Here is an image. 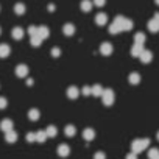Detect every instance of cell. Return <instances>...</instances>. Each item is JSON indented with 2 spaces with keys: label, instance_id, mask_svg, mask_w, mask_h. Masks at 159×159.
I'll list each match as a JSON object with an SVG mask.
<instances>
[{
  "label": "cell",
  "instance_id": "obj_15",
  "mask_svg": "<svg viewBox=\"0 0 159 159\" xmlns=\"http://www.w3.org/2000/svg\"><path fill=\"white\" fill-rule=\"evenodd\" d=\"M83 137H84V140H92L94 137H95V131L92 129V128H86L84 131H83Z\"/></svg>",
  "mask_w": 159,
  "mask_h": 159
},
{
  "label": "cell",
  "instance_id": "obj_1",
  "mask_svg": "<svg viewBox=\"0 0 159 159\" xmlns=\"http://www.w3.org/2000/svg\"><path fill=\"white\" fill-rule=\"evenodd\" d=\"M123 22H125V17L123 16H117L112 20V24L109 25V33L111 34H117V33L123 31Z\"/></svg>",
  "mask_w": 159,
  "mask_h": 159
},
{
  "label": "cell",
  "instance_id": "obj_9",
  "mask_svg": "<svg viewBox=\"0 0 159 159\" xmlns=\"http://www.w3.org/2000/svg\"><path fill=\"white\" fill-rule=\"evenodd\" d=\"M5 140H7L8 143H14V142L17 140V133H16L14 129L7 131V134H5Z\"/></svg>",
  "mask_w": 159,
  "mask_h": 159
},
{
  "label": "cell",
  "instance_id": "obj_7",
  "mask_svg": "<svg viewBox=\"0 0 159 159\" xmlns=\"http://www.w3.org/2000/svg\"><path fill=\"white\" fill-rule=\"evenodd\" d=\"M16 75H17L19 78H25V76L28 75V67H27L25 64L17 66V67H16Z\"/></svg>",
  "mask_w": 159,
  "mask_h": 159
},
{
  "label": "cell",
  "instance_id": "obj_40",
  "mask_svg": "<svg viewBox=\"0 0 159 159\" xmlns=\"http://www.w3.org/2000/svg\"><path fill=\"white\" fill-rule=\"evenodd\" d=\"M154 159H159V156H156V157H154Z\"/></svg>",
  "mask_w": 159,
  "mask_h": 159
},
{
  "label": "cell",
  "instance_id": "obj_39",
  "mask_svg": "<svg viewBox=\"0 0 159 159\" xmlns=\"http://www.w3.org/2000/svg\"><path fill=\"white\" fill-rule=\"evenodd\" d=\"M154 2H156V5H159V0H154Z\"/></svg>",
  "mask_w": 159,
  "mask_h": 159
},
{
  "label": "cell",
  "instance_id": "obj_5",
  "mask_svg": "<svg viewBox=\"0 0 159 159\" xmlns=\"http://www.w3.org/2000/svg\"><path fill=\"white\" fill-rule=\"evenodd\" d=\"M14 128V123H13V120H10V119H5V120H2L0 122V129L2 131H10V129H13Z\"/></svg>",
  "mask_w": 159,
  "mask_h": 159
},
{
  "label": "cell",
  "instance_id": "obj_29",
  "mask_svg": "<svg viewBox=\"0 0 159 159\" xmlns=\"http://www.w3.org/2000/svg\"><path fill=\"white\" fill-rule=\"evenodd\" d=\"M131 28H133V22L129 19H125V22H123V31H129Z\"/></svg>",
  "mask_w": 159,
  "mask_h": 159
},
{
  "label": "cell",
  "instance_id": "obj_28",
  "mask_svg": "<svg viewBox=\"0 0 159 159\" xmlns=\"http://www.w3.org/2000/svg\"><path fill=\"white\" fill-rule=\"evenodd\" d=\"M134 42H136V44H143V42H145V34H143V33H137V34L134 36Z\"/></svg>",
  "mask_w": 159,
  "mask_h": 159
},
{
  "label": "cell",
  "instance_id": "obj_2",
  "mask_svg": "<svg viewBox=\"0 0 159 159\" xmlns=\"http://www.w3.org/2000/svg\"><path fill=\"white\" fill-rule=\"evenodd\" d=\"M148 145H150V139H136V140H133V143H131V150H133L134 153H140V151H143L145 148H148Z\"/></svg>",
  "mask_w": 159,
  "mask_h": 159
},
{
  "label": "cell",
  "instance_id": "obj_19",
  "mask_svg": "<svg viewBox=\"0 0 159 159\" xmlns=\"http://www.w3.org/2000/svg\"><path fill=\"white\" fill-rule=\"evenodd\" d=\"M30 39H31V45H33V47H39V45L42 44V41H44L38 33H36V34H33V36H30Z\"/></svg>",
  "mask_w": 159,
  "mask_h": 159
},
{
  "label": "cell",
  "instance_id": "obj_37",
  "mask_svg": "<svg viewBox=\"0 0 159 159\" xmlns=\"http://www.w3.org/2000/svg\"><path fill=\"white\" fill-rule=\"evenodd\" d=\"M83 94H84V95H91V88H88V86H86V88L83 89Z\"/></svg>",
  "mask_w": 159,
  "mask_h": 159
},
{
  "label": "cell",
  "instance_id": "obj_10",
  "mask_svg": "<svg viewBox=\"0 0 159 159\" xmlns=\"http://www.w3.org/2000/svg\"><path fill=\"white\" fill-rule=\"evenodd\" d=\"M143 50H145V48H143V44H136V42H134V45H133V48H131V55L137 58V56H140V53H142Z\"/></svg>",
  "mask_w": 159,
  "mask_h": 159
},
{
  "label": "cell",
  "instance_id": "obj_26",
  "mask_svg": "<svg viewBox=\"0 0 159 159\" xmlns=\"http://www.w3.org/2000/svg\"><path fill=\"white\" fill-rule=\"evenodd\" d=\"M45 139H47V133L45 131L41 129V131L36 133V142H41L42 143V142H45Z\"/></svg>",
  "mask_w": 159,
  "mask_h": 159
},
{
  "label": "cell",
  "instance_id": "obj_31",
  "mask_svg": "<svg viewBox=\"0 0 159 159\" xmlns=\"http://www.w3.org/2000/svg\"><path fill=\"white\" fill-rule=\"evenodd\" d=\"M27 140L28 142H34L36 140V133H28L27 134Z\"/></svg>",
  "mask_w": 159,
  "mask_h": 159
},
{
  "label": "cell",
  "instance_id": "obj_24",
  "mask_svg": "<svg viewBox=\"0 0 159 159\" xmlns=\"http://www.w3.org/2000/svg\"><path fill=\"white\" fill-rule=\"evenodd\" d=\"M64 133H66V136H67V137H72V136H75L76 128H75L73 125H67V126L64 128Z\"/></svg>",
  "mask_w": 159,
  "mask_h": 159
},
{
  "label": "cell",
  "instance_id": "obj_25",
  "mask_svg": "<svg viewBox=\"0 0 159 159\" xmlns=\"http://www.w3.org/2000/svg\"><path fill=\"white\" fill-rule=\"evenodd\" d=\"M140 81V75L137 73V72H133L131 75H129V83L131 84H137Z\"/></svg>",
  "mask_w": 159,
  "mask_h": 159
},
{
  "label": "cell",
  "instance_id": "obj_36",
  "mask_svg": "<svg viewBox=\"0 0 159 159\" xmlns=\"http://www.w3.org/2000/svg\"><path fill=\"white\" fill-rule=\"evenodd\" d=\"M126 159H137V153H134V151H131L129 154H126Z\"/></svg>",
  "mask_w": 159,
  "mask_h": 159
},
{
  "label": "cell",
  "instance_id": "obj_27",
  "mask_svg": "<svg viewBox=\"0 0 159 159\" xmlns=\"http://www.w3.org/2000/svg\"><path fill=\"white\" fill-rule=\"evenodd\" d=\"M14 11H16V14H19V16L24 14V13H25V5H24V3H17V5L14 7Z\"/></svg>",
  "mask_w": 159,
  "mask_h": 159
},
{
  "label": "cell",
  "instance_id": "obj_41",
  "mask_svg": "<svg viewBox=\"0 0 159 159\" xmlns=\"http://www.w3.org/2000/svg\"><path fill=\"white\" fill-rule=\"evenodd\" d=\"M0 33H2V28H0Z\"/></svg>",
  "mask_w": 159,
  "mask_h": 159
},
{
  "label": "cell",
  "instance_id": "obj_16",
  "mask_svg": "<svg viewBox=\"0 0 159 159\" xmlns=\"http://www.w3.org/2000/svg\"><path fill=\"white\" fill-rule=\"evenodd\" d=\"M10 52H11V48L8 44H0V58H7L10 55Z\"/></svg>",
  "mask_w": 159,
  "mask_h": 159
},
{
  "label": "cell",
  "instance_id": "obj_38",
  "mask_svg": "<svg viewBox=\"0 0 159 159\" xmlns=\"http://www.w3.org/2000/svg\"><path fill=\"white\" fill-rule=\"evenodd\" d=\"M156 137H157V140H159V131H157V134H156Z\"/></svg>",
  "mask_w": 159,
  "mask_h": 159
},
{
  "label": "cell",
  "instance_id": "obj_30",
  "mask_svg": "<svg viewBox=\"0 0 159 159\" xmlns=\"http://www.w3.org/2000/svg\"><path fill=\"white\" fill-rule=\"evenodd\" d=\"M156 156H159V150H157V148H150V151H148V157H150V159H154Z\"/></svg>",
  "mask_w": 159,
  "mask_h": 159
},
{
  "label": "cell",
  "instance_id": "obj_13",
  "mask_svg": "<svg viewBox=\"0 0 159 159\" xmlns=\"http://www.w3.org/2000/svg\"><path fill=\"white\" fill-rule=\"evenodd\" d=\"M11 34H13V38L14 39H22L24 38V34H25V31H24V28H20V27H16V28H13V31H11Z\"/></svg>",
  "mask_w": 159,
  "mask_h": 159
},
{
  "label": "cell",
  "instance_id": "obj_34",
  "mask_svg": "<svg viewBox=\"0 0 159 159\" xmlns=\"http://www.w3.org/2000/svg\"><path fill=\"white\" fill-rule=\"evenodd\" d=\"M106 3V0H94V5H97V7H103Z\"/></svg>",
  "mask_w": 159,
  "mask_h": 159
},
{
  "label": "cell",
  "instance_id": "obj_22",
  "mask_svg": "<svg viewBox=\"0 0 159 159\" xmlns=\"http://www.w3.org/2000/svg\"><path fill=\"white\" fill-rule=\"evenodd\" d=\"M28 117H30V120H33V122H34V120H38V119L41 117V112H39L38 109H34V108H33V109H30V111H28Z\"/></svg>",
  "mask_w": 159,
  "mask_h": 159
},
{
  "label": "cell",
  "instance_id": "obj_33",
  "mask_svg": "<svg viewBox=\"0 0 159 159\" xmlns=\"http://www.w3.org/2000/svg\"><path fill=\"white\" fill-rule=\"evenodd\" d=\"M94 159H106V156H105V153H103V151H97V153H95V156H94Z\"/></svg>",
  "mask_w": 159,
  "mask_h": 159
},
{
  "label": "cell",
  "instance_id": "obj_11",
  "mask_svg": "<svg viewBox=\"0 0 159 159\" xmlns=\"http://www.w3.org/2000/svg\"><path fill=\"white\" fill-rule=\"evenodd\" d=\"M139 58H140V61H142L143 64H148V62L153 59V53H151V52H148V50H143V52L140 53V56H139Z\"/></svg>",
  "mask_w": 159,
  "mask_h": 159
},
{
  "label": "cell",
  "instance_id": "obj_6",
  "mask_svg": "<svg viewBox=\"0 0 159 159\" xmlns=\"http://www.w3.org/2000/svg\"><path fill=\"white\" fill-rule=\"evenodd\" d=\"M100 53L105 55V56L111 55V53H112V44H109V42H103V44L100 45Z\"/></svg>",
  "mask_w": 159,
  "mask_h": 159
},
{
  "label": "cell",
  "instance_id": "obj_8",
  "mask_svg": "<svg viewBox=\"0 0 159 159\" xmlns=\"http://www.w3.org/2000/svg\"><path fill=\"white\" fill-rule=\"evenodd\" d=\"M69 154H70V148H69V145L61 143V145L58 147V156H61V157H67Z\"/></svg>",
  "mask_w": 159,
  "mask_h": 159
},
{
  "label": "cell",
  "instance_id": "obj_3",
  "mask_svg": "<svg viewBox=\"0 0 159 159\" xmlns=\"http://www.w3.org/2000/svg\"><path fill=\"white\" fill-rule=\"evenodd\" d=\"M102 100H103V105L111 106L114 103V92H112V89H105L103 94H102Z\"/></svg>",
  "mask_w": 159,
  "mask_h": 159
},
{
  "label": "cell",
  "instance_id": "obj_17",
  "mask_svg": "<svg viewBox=\"0 0 159 159\" xmlns=\"http://www.w3.org/2000/svg\"><path fill=\"white\" fill-rule=\"evenodd\" d=\"M91 94H92L94 97H102V94H103V88H102L100 84H94V86L91 88Z\"/></svg>",
  "mask_w": 159,
  "mask_h": 159
},
{
  "label": "cell",
  "instance_id": "obj_4",
  "mask_svg": "<svg viewBox=\"0 0 159 159\" xmlns=\"http://www.w3.org/2000/svg\"><path fill=\"white\" fill-rule=\"evenodd\" d=\"M148 30H150L151 33H157V31H159V13H156V14L153 16V19H150V22H148Z\"/></svg>",
  "mask_w": 159,
  "mask_h": 159
},
{
  "label": "cell",
  "instance_id": "obj_18",
  "mask_svg": "<svg viewBox=\"0 0 159 159\" xmlns=\"http://www.w3.org/2000/svg\"><path fill=\"white\" fill-rule=\"evenodd\" d=\"M62 33H64L66 36H72V34L75 33V27H73L72 24H66V25L62 27Z\"/></svg>",
  "mask_w": 159,
  "mask_h": 159
},
{
  "label": "cell",
  "instance_id": "obj_23",
  "mask_svg": "<svg viewBox=\"0 0 159 159\" xmlns=\"http://www.w3.org/2000/svg\"><path fill=\"white\" fill-rule=\"evenodd\" d=\"M45 133H47V137H55V136L58 134V129H56L55 125H50V126H47Z\"/></svg>",
  "mask_w": 159,
  "mask_h": 159
},
{
  "label": "cell",
  "instance_id": "obj_14",
  "mask_svg": "<svg viewBox=\"0 0 159 159\" xmlns=\"http://www.w3.org/2000/svg\"><path fill=\"white\" fill-rule=\"evenodd\" d=\"M78 95H80V91H78L75 86H70V88L67 89V97H69L70 100H75V98H78Z\"/></svg>",
  "mask_w": 159,
  "mask_h": 159
},
{
  "label": "cell",
  "instance_id": "obj_12",
  "mask_svg": "<svg viewBox=\"0 0 159 159\" xmlns=\"http://www.w3.org/2000/svg\"><path fill=\"white\" fill-rule=\"evenodd\" d=\"M95 22H97V25L103 27V25H106V22H108V16H106L105 13H98V14L95 16Z\"/></svg>",
  "mask_w": 159,
  "mask_h": 159
},
{
  "label": "cell",
  "instance_id": "obj_35",
  "mask_svg": "<svg viewBox=\"0 0 159 159\" xmlns=\"http://www.w3.org/2000/svg\"><path fill=\"white\" fill-rule=\"evenodd\" d=\"M52 55H53V56H59V55H61V50H59L58 47H55V48L52 50Z\"/></svg>",
  "mask_w": 159,
  "mask_h": 159
},
{
  "label": "cell",
  "instance_id": "obj_20",
  "mask_svg": "<svg viewBox=\"0 0 159 159\" xmlns=\"http://www.w3.org/2000/svg\"><path fill=\"white\" fill-rule=\"evenodd\" d=\"M92 2H91V0H83V2H81V11H84V13H89L91 10H92Z\"/></svg>",
  "mask_w": 159,
  "mask_h": 159
},
{
  "label": "cell",
  "instance_id": "obj_21",
  "mask_svg": "<svg viewBox=\"0 0 159 159\" xmlns=\"http://www.w3.org/2000/svg\"><path fill=\"white\" fill-rule=\"evenodd\" d=\"M38 34L42 38V39H47L48 34H50V30L47 27H38Z\"/></svg>",
  "mask_w": 159,
  "mask_h": 159
},
{
  "label": "cell",
  "instance_id": "obj_32",
  "mask_svg": "<svg viewBox=\"0 0 159 159\" xmlns=\"http://www.w3.org/2000/svg\"><path fill=\"white\" fill-rule=\"evenodd\" d=\"M7 105H8L7 98H3V97H0V109H5V108H7Z\"/></svg>",
  "mask_w": 159,
  "mask_h": 159
}]
</instances>
